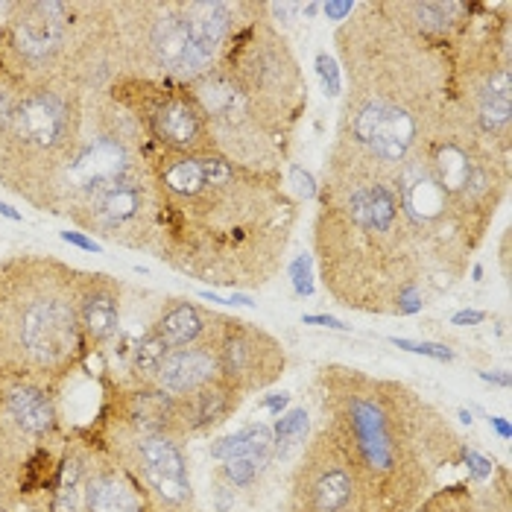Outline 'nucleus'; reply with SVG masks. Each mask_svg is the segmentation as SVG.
Listing matches in <instances>:
<instances>
[{"label":"nucleus","instance_id":"39","mask_svg":"<svg viewBox=\"0 0 512 512\" xmlns=\"http://www.w3.org/2000/svg\"><path fill=\"white\" fill-rule=\"evenodd\" d=\"M483 378H486V381H495V384H504V387L510 384V378H507V375H489V372H483Z\"/></svg>","mask_w":512,"mask_h":512},{"label":"nucleus","instance_id":"1","mask_svg":"<svg viewBox=\"0 0 512 512\" xmlns=\"http://www.w3.org/2000/svg\"><path fill=\"white\" fill-rule=\"evenodd\" d=\"M156 229L150 255L217 290L252 293L273 284L287 261L302 199L284 173L235 164L220 153L150 150Z\"/></svg>","mask_w":512,"mask_h":512},{"label":"nucleus","instance_id":"37","mask_svg":"<svg viewBox=\"0 0 512 512\" xmlns=\"http://www.w3.org/2000/svg\"><path fill=\"white\" fill-rule=\"evenodd\" d=\"M489 425H492V428H495L498 434L504 436V439H510V425H507L504 419H489Z\"/></svg>","mask_w":512,"mask_h":512},{"label":"nucleus","instance_id":"26","mask_svg":"<svg viewBox=\"0 0 512 512\" xmlns=\"http://www.w3.org/2000/svg\"><path fill=\"white\" fill-rule=\"evenodd\" d=\"M21 94H24V85H21L18 79L12 77V74L0 65V138H3L6 126H9V120H12V112H15V106H18Z\"/></svg>","mask_w":512,"mask_h":512},{"label":"nucleus","instance_id":"25","mask_svg":"<svg viewBox=\"0 0 512 512\" xmlns=\"http://www.w3.org/2000/svg\"><path fill=\"white\" fill-rule=\"evenodd\" d=\"M474 512H512L507 469L495 466V472L486 477V483L474 489Z\"/></svg>","mask_w":512,"mask_h":512},{"label":"nucleus","instance_id":"8","mask_svg":"<svg viewBox=\"0 0 512 512\" xmlns=\"http://www.w3.org/2000/svg\"><path fill=\"white\" fill-rule=\"evenodd\" d=\"M120 77L191 85L211 71L243 18V0L112 3Z\"/></svg>","mask_w":512,"mask_h":512},{"label":"nucleus","instance_id":"7","mask_svg":"<svg viewBox=\"0 0 512 512\" xmlns=\"http://www.w3.org/2000/svg\"><path fill=\"white\" fill-rule=\"evenodd\" d=\"M0 65L24 88L62 82L103 91L120 77L112 3L15 0Z\"/></svg>","mask_w":512,"mask_h":512},{"label":"nucleus","instance_id":"34","mask_svg":"<svg viewBox=\"0 0 512 512\" xmlns=\"http://www.w3.org/2000/svg\"><path fill=\"white\" fill-rule=\"evenodd\" d=\"M451 322L454 325H480V322H486V314L483 311H460L451 316Z\"/></svg>","mask_w":512,"mask_h":512},{"label":"nucleus","instance_id":"24","mask_svg":"<svg viewBox=\"0 0 512 512\" xmlns=\"http://www.w3.org/2000/svg\"><path fill=\"white\" fill-rule=\"evenodd\" d=\"M413 512H474V489L460 483H442Z\"/></svg>","mask_w":512,"mask_h":512},{"label":"nucleus","instance_id":"13","mask_svg":"<svg viewBox=\"0 0 512 512\" xmlns=\"http://www.w3.org/2000/svg\"><path fill=\"white\" fill-rule=\"evenodd\" d=\"M106 91L138 120V126L144 129V135L156 150L176 156L217 153L205 112L197 103L191 85L164 82V79L118 77Z\"/></svg>","mask_w":512,"mask_h":512},{"label":"nucleus","instance_id":"14","mask_svg":"<svg viewBox=\"0 0 512 512\" xmlns=\"http://www.w3.org/2000/svg\"><path fill=\"white\" fill-rule=\"evenodd\" d=\"M94 439L132 474L161 510H191L194 480L185 442L161 431H141L100 416Z\"/></svg>","mask_w":512,"mask_h":512},{"label":"nucleus","instance_id":"5","mask_svg":"<svg viewBox=\"0 0 512 512\" xmlns=\"http://www.w3.org/2000/svg\"><path fill=\"white\" fill-rule=\"evenodd\" d=\"M150 138L109 91H88L74 156L59 185L53 214L135 252L153 246L156 182Z\"/></svg>","mask_w":512,"mask_h":512},{"label":"nucleus","instance_id":"10","mask_svg":"<svg viewBox=\"0 0 512 512\" xmlns=\"http://www.w3.org/2000/svg\"><path fill=\"white\" fill-rule=\"evenodd\" d=\"M220 65L235 79L258 126L284 153H293L299 123L308 112V82L287 36L267 18L264 3L243 0V18Z\"/></svg>","mask_w":512,"mask_h":512},{"label":"nucleus","instance_id":"41","mask_svg":"<svg viewBox=\"0 0 512 512\" xmlns=\"http://www.w3.org/2000/svg\"><path fill=\"white\" fill-rule=\"evenodd\" d=\"M0 512H21V507H18V504H12V501H3V498H0Z\"/></svg>","mask_w":512,"mask_h":512},{"label":"nucleus","instance_id":"11","mask_svg":"<svg viewBox=\"0 0 512 512\" xmlns=\"http://www.w3.org/2000/svg\"><path fill=\"white\" fill-rule=\"evenodd\" d=\"M454 106L501 153H512L510 3H477L454 56Z\"/></svg>","mask_w":512,"mask_h":512},{"label":"nucleus","instance_id":"2","mask_svg":"<svg viewBox=\"0 0 512 512\" xmlns=\"http://www.w3.org/2000/svg\"><path fill=\"white\" fill-rule=\"evenodd\" d=\"M311 237L319 281L340 308L413 316L442 296L404 217L395 167L337 138L316 188Z\"/></svg>","mask_w":512,"mask_h":512},{"label":"nucleus","instance_id":"30","mask_svg":"<svg viewBox=\"0 0 512 512\" xmlns=\"http://www.w3.org/2000/svg\"><path fill=\"white\" fill-rule=\"evenodd\" d=\"M460 460L469 466V477H472V480H486L489 474L495 472V463H492V460L480 457L477 451L466 448V445H463V454H460Z\"/></svg>","mask_w":512,"mask_h":512},{"label":"nucleus","instance_id":"36","mask_svg":"<svg viewBox=\"0 0 512 512\" xmlns=\"http://www.w3.org/2000/svg\"><path fill=\"white\" fill-rule=\"evenodd\" d=\"M290 401V395L287 393H281V395H273V398H264V407H270L273 413H281V407Z\"/></svg>","mask_w":512,"mask_h":512},{"label":"nucleus","instance_id":"20","mask_svg":"<svg viewBox=\"0 0 512 512\" xmlns=\"http://www.w3.org/2000/svg\"><path fill=\"white\" fill-rule=\"evenodd\" d=\"M226 319H229L226 314L202 308L188 296H164L156 319H153V334L170 352H176V349L220 337Z\"/></svg>","mask_w":512,"mask_h":512},{"label":"nucleus","instance_id":"43","mask_svg":"<svg viewBox=\"0 0 512 512\" xmlns=\"http://www.w3.org/2000/svg\"><path fill=\"white\" fill-rule=\"evenodd\" d=\"M197 512H199V510H197Z\"/></svg>","mask_w":512,"mask_h":512},{"label":"nucleus","instance_id":"23","mask_svg":"<svg viewBox=\"0 0 512 512\" xmlns=\"http://www.w3.org/2000/svg\"><path fill=\"white\" fill-rule=\"evenodd\" d=\"M311 439V416L305 407H293L276 422L273 431V463H290Z\"/></svg>","mask_w":512,"mask_h":512},{"label":"nucleus","instance_id":"3","mask_svg":"<svg viewBox=\"0 0 512 512\" xmlns=\"http://www.w3.org/2000/svg\"><path fill=\"white\" fill-rule=\"evenodd\" d=\"M334 44L346 71L334 138L384 164H401L454 100L457 47L401 24L387 0L355 3L337 24Z\"/></svg>","mask_w":512,"mask_h":512},{"label":"nucleus","instance_id":"32","mask_svg":"<svg viewBox=\"0 0 512 512\" xmlns=\"http://www.w3.org/2000/svg\"><path fill=\"white\" fill-rule=\"evenodd\" d=\"M302 322L308 325H325V328H337V331H349V325L343 319H334V316H302Z\"/></svg>","mask_w":512,"mask_h":512},{"label":"nucleus","instance_id":"31","mask_svg":"<svg viewBox=\"0 0 512 512\" xmlns=\"http://www.w3.org/2000/svg\"><path fill=\"white\" fill-rule=\"evenodd\" d=\"M319 9H322L331 21L343 24V21L355 12V3H352V0H328V3H322Z\"/></svg>","mask_w":512,"mask_h":512},{"label":"nucleus","instance_id":"22","mask_svg":"<svg viewBox=\"0 0 512 512\" xmlns=\"http://www.w3.org/2000/svg\"><path fill=\"white\" fill-rule=\"evenodd\" d=\"M243 404V395L235 387H229L223 378L211 381L208 387H202L197 393L176 398V413H179V428L185 439L194 436L214 434L217 428H223Z\"/></svg>","mask_w":512,"mask_h":512},{"label":"nucleus","instance_id":"38","mask_svg":"<svg viewBox=\"0 0 512 512\" xmlns=\"http://www.w3.org/2000/svg\"><path fill=\"white\" fill-rule=\"evenodd\" d=\"M21 512H53V510H50V504H47V501H39V504H24Z\"/></svg>","mask_w":512,"mask_h":512},{"label":"nucleus","instance_id":"6","mask_svg":"<svg viewBox=\"0 0 512 512\" xmlns=\"http://www.w3.org/2000/svg\"><path fill=\"white\" fill-rule=\"evenodd\" d=\"M82 357L77 267L56 255L0 261V372L62 384Z\"/></svg>","mask_w":512,"mask_h":512},{"label":"nucleus","instance_id":"33","mask_svg":"<svg viewBox=\"0 0 512 512\" xmlns=\"http://www.w3.org/2000/svg\"><path fill=\"white\" fill-rule=\"evenodd\" d=\"M62 240H68V243H77L79 249H85V252H97V249H100L94 240H88V237L82 235V232H62Z\"/></svg>","mask_w":512,"mask_h":512},{"label":"nucleus","instance_id":"18","mask_svg":"<svg viewBox=\"0 0 512 512\" xmlns=\"http://www.w3.org/2000/svg\"><path fill=\"white\" fill-rule=\"evenodd\" d=\"M126 287L115 276L77 270V314L85 355L106 352L120 334V316L126 305Z\"/></svg>","mask_w":512,"mask_h":512},{"label":"nucleus","instance_id":"27","mask_svg":"<svg viewBox=\"0 0 512 512\" xmlns=\"http://www.w3.org/2000/svg\"><path fill=\"white\" fill-rule=\"evenodd\" d=\"M316 74H319V82H322L325 97H337V94L343 91L340 68H337V62H334V56H331V53H325V50H319V53H316Z\"/></svg>","mask_w":512,"mask_h":512},{"label":"nucleus","instance_id":"16","mask_svg":"<svg viewBox=\"0 0 512 512\" xmlns=\"http://www.w3.org/2000/svg\"><path fill=\"white\" fill-rule=\"evenodd\" d=\"M211 460L217 463V492H252L261 486L273 466V431L252 422L235 434L223 436L211 445Z\"/></svg>","mask_w":512,"mask_h":512},{"label":"nucleus","instance_id":"4","mask_svg":"<svg viewBox=\"0 0 512 512\" xmlns=\"http://www.w3.org/2000/svg\"><path fill=\"white\" fill-rule=\"evenodd\" d=\"M314 395L322 428L337 436L393 512H413L442 472L460 466L463 439L413 387L346 363L316 369Z\"/></svg>","mask_w":512,"mask_h":512},{"label":"nucleus","instance_id":"12","mask_svg":"<svg viewBox=\"0 0 512 512\" xmlns=\"http://www.w3.org/2000/svg\"><path fill=\"white\" fill-rule=\"evenodd\" d=\"M287 512H393L328 428H316L287 480Z\"/></svg>","mask_w":512,"mask_h":512},{"label":"nucleus","instance_id":"9","mask_svg":"<svg viewBox=\"0 0 512 512\" xmlns=\"http://www.w3.org/2000/svg\"><path fill=\"white\" fill-rule=\"evenodd\" d=\"M82 88L44 82L24 88L0 138V185L33 208H56L59 185L82 129Z\"/></svg>","mask_w":512,"mask_h":512},{"label":"nucleus","instance_id":"29","mask_svg":"<svg viewBox=\"0 0 512 512\" xmlns=\"http://www.w3.org/2000/svg\"><path fill=\"white\" fill-rule=\"evenodd\" d=\"M393 346L404 349V352H413V355L434 357V360H454V352L442 343H416V340H398L393 337Z\"/></svg>","mask_w":512,"mask_h":512},{"label":"nucleus","instance_id":"17","mask_svg":"<svg viewBox=\"0 0 512 512\" xmlns=\"http://www.w3.org/2000/svg\"><path fill=\"white\" fill-rule=\"evenodd\" d=\"M156 504L147 489L120 466L118 460L100 448L94 439L88 469L82 480L77 512H153Z\"/></svg>","mask_w":512,"mask_h":512},{"label":"nucleus","instance_id":"19","mask_svg":"<svg viewBox=\"0 0 512 512\" xmlns=\"http://www.w3.org/2000/svg\"><path fill=\"white\" fill-rule=\"evenodd\" d=\"M390 12L401 24L425 39L457 47L472 24L477 3L466 0H387Z\"/></svg>","mask_w":512,"mask_h":512},{"label":"nucleus","instance_id":"28","mask_svg":"<svg viewBox=\"0 0 512 512\" xmlns=\"http://www.w3.org/2000/svg\"><path fill=\"white\" fill-rule=\"evenodd\" d=\"M290 276H293V290L296 296H314V255L302 252L293 264H290Z\"/></svg>","mask_w":512,"mask_h":512},{"label":"nucleus","instance_id":"35","mask_svg":"<svg viewBox=\"0 0 512 512\" xmlns=\"http://www.w3.org/2000/svg\"><path fill=\"white\" fill-rule=\"evenodd\" d=\"M12 3H15V0H0V39H3V33H6V27H9V18H12Z\"/></svg>","mask_w":512,"mask_h":512},{"label":"nucleus","instance_id":"21","mask_svg":"<svg viewBox=\"0 0 512 512\" xmlns=\"http://www.w3.org/2000/svg\"><path fill=\"white\" fill-rule=\"evenodd\" d=\"M217 378H220V363H217V337H214L170 352L158 369L153 387L173 398H182L208 387Z\"/></svg>","mask_w":512,"mask_h":512},{"label":"nucleus","instance_id":"42","mask_svg":"<svg viewBox=\"0 0 512 512\" xmlns=\"http://www.w3.org/2000/svg\"><path fill=\"white\" fill-rule=\"evenodd\" d=\"M153 512H197V507H191V510H161V507H156Z\"/></svg>","mask_w":512,"mask_h":512},{"label":"nucleus","instance_id":"15","mask_svg":"<svg viewBox=\"0 0 512 512\" xmlns=\"http://www.w3.org/2000/svg\"><path fill=\"white\" fill-rule=\"evenodd\" d=\"M217 363L220 378L246 398L281 381L287 372V352L284 343L267 328L229 316L217 337Z\"/></svg>","mask_w":512,"mask_h":512},{"label":"nucleus","instance_id":"40","mask_svg":"<svg viewBox=\"0 0 512 512\" xmlns=\"http://www.w3.org/2000/svg\"><path fill=\"white\" fill-rule=\"evenodd\" d=\"M0 214H6L9 220H21V214H18V211H12V208H9V205H3V202H0Z\"/></svg>","mask_w":512,"mask_h":512}]
</instances>
